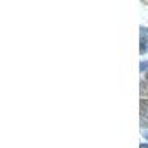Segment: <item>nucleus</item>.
Instances as JSON below:
<instances>
[{
  "mask_svg": "<svg viewBox=\"0 0 148 148\" xmlns=\"http://www.w3.org/2000/svg\"><path fill=\"white\" fill-rule=\"evenodd\" d=\"M147 42H148V28L141 27V53L145 52V49H147Z\"/></svg>",
  "mask_w": 148,
  "mask_h": 148,
  "instance_id": "2",
  "label": "nucleus"
},
{
  "mask_svg": "<svg viewBox=\"0 0 148 148\" xmlns=\"http://www.w3.org/2000/svg\"><path fill=\"white\" fill-rule=\"evenodd\" d=\"M148 121V99L141 101V123Z\"/></svg>",
  "mask_w": 148,
  "mask_h": 148,
  "instance_id": "1",
  "label": "nucleus"
},
{
  "mask_svg": "<svg viewBox=\"0 0 148 148\" xmlns=\"http://www.w3.org/2000/svg\"><path fill=\"white\" fill-rule=\"evenodd\" d=\"M148 68V61H142V62H141V67H139V70L141 71H145Z\"/></svg>",
  "mask_w": 148,
  "mask_h": 148,
  "instance_id": "3",
  "label": "nucleus"
},
{
  "mask_svg": "<svg viewBox=\"0 0 148 148\" xmlns=\"http://www.w3.org/2000/svg\"><path fill=\"white\" fill-rule=\"evenodd\" d=\"M147 79H148V73H147Z\"/></svg>",
  "mask_w": 148,
  "mask_h": 148,
  "instance_id": "6",
  "label": "nucleus"
},
{
  "mask_svg": "<svg viewBox=\"0 0 148 148\" xmlns=\"http://www.w3.org/2000/svg\"><path fill=\"white\" fill-rule=\"evenodd\" d=\"M139 148H148V144H141Z\"/></svg>",
  "mask_w": 148,
  "mask_h": 148,
  "instance_id": "5",
  "label": "nucleus"
},
{
  "mask_svg": "<svg viewBox=\"0 0 148 148\" xmlns=\"http://www.w3.org/2000/svg\"><path fill=\"white\" fill-rule=\"evenodd\" d=\"M142 136H144V138H147V139H148V130H145V132H144V133H142Z\"/></svg>",
  "mask_w": 148,
  "mask_h": 148,
  "instance_id": "4",
  "label": "nucleus"
}]
</instances>
